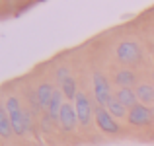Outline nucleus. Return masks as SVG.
Wrapping results in <instances>:
<instances>
[{"instance_id":"f257e3e1","label":"nucleus","mask_w":154,"mask_h":146,"mask_svg":"<svg viewBox=\"0 0 154 146\" xmlns=\"http://www.w3.org/2000/svg\"><path fill=\"white\" fill-rule=\"evenodd\" d=\"M6 111L10 115V123H12V131H14V136H26L29 132L26 123V111L22 107V101H20L18 96H8L6 97Z\"/></svg>"},{"instance_id":"f03ea898","label":"nucleus","mask_w":154,"mask_h":146,"mask_svg":"<svg viewBox=\"0 0 154 146\" xmlns=\"http://www.w3.org/2000/svg\"><path fill=\"white\" fill-rule=\"evenodd\" d=\"M74 109H76V115H78V125L82 129H90V125H92V121H96L94 119V105H92V101H90V97L86 96V92H82L80 90L78 94H76L74 97Z\"/></svg>"},{"instance_id":"7ed1b4c3","label":"nucleus","mask_w":154,"mask_h":146,"mask_svg":"<svg viewBox=\"0 0 154 146\" xmlns=\"http://www.w3.org/2000/svg\"><path fill=\"white\" fill-rule=\"evenodd\" d=\"M94 119H96L98 129L102 132H105V135H109V136L121 135V127H119V123H117V119L105 107H102V105H96L94 107Z\"/></svg>"},{"instance_id":"20e7f679","label":"nucleus","mask_w":154,"mask_h":146,"mask_svg":"<svg viewBox=\"0 0 154 146\" xmlns=\"http://www.w3.org/2000/svg\"><path fill=\"white\" fill-rule=\"evenodd\" d=\"M92 88H94V99L96 105H102V107H107L109 99H111V86H109V80L105 78L102 72H94L92 76Z\"/></svg>"},{"instance_id":"39448f33","label":"nucleus","mask_w":154,"mask_h":146,"mask_svg":"<svg viewBox=\"0 0 154 146\" xmlns=\"http://www.w3.org/2000/svg\"><path fill=\"white\" fill-rule=\"evenodd\" d=\"M115 55L119 59V62L127 64V66H133V64L140 62V59H143V51H140L139 43L135 41H121L117 45Z\"/></svg>"},{"instance_id":"423d86ee","label":"nucleus","mask_w":154,"mask_h":146,"mask_svg":"<svg viewBox=\"0 0 154 146\" xmlns=\"http://www.w3.org/2000/svg\"><path fill=\"white\" fill-rule=\"evenodd\" d=\"M127 123L131 127H148V125L154 123L152 119V113H150V107L148 105H135L133 109H129V115H127Z\"/></svg>"},{"instance_id":"0eeeda50","label":"nucleus","mask_w":154,"mask_h":146,"mask_svg":"<svg viewBox=\"0 0 154 146\" xmlns=\"http://www.w3.org/2000/svg\"><path fill=\"white\" fill-rule=\"evenodd\" d=\"M59 127L64 132H74L78 127V115L72 101H64L63 109H60V117H59Z\"/></svg>"},{"instance_id":"6e6552de","label":"nucleus","mask_w":154,"mask_h":146,"mask_svg":"<svg viewBox=\"0 0 154 146\" xmlns=\"http://www.w3.org/2000/svg\"><path fill=\"white\" fill-rule=\"evenodd\" d=\"M55 90H57V88H53L51 82H41L37 86V90H35V92H37V99H39V103H41L43 113L49 111V105H51V99H53Z\"/></svg>"},{"instance_id":"1a4fd4ad","label":"nucleus","mask_w":154,"mask_h":146,"mask_svg":"<svg viewBox=\"0 0 154 146\" xmlns=\"http://www.w3.org/2000/svg\"><path fill=\"white\" fill-rule=\"evenodd\" d=\"M113 80H115V84L119 88H133V86H137V74L129 66L119 68V70L115 72V76H113Z\"/></svg>"},{"instance_id":"9d476101","label":"nucleus","mask_w":154,"mask_h":146,"mask_svg":"<svg viewBox=\"0 0 154 146\" xmlns=\"http://www.w3.org/2000/svg\"><path fill=\"white\" fill-rule=\"evenodd\" d=\"M135 92H137V97L143 105H148V107H154V86L152 84H146V82H140L135 86Z\"/></svg>"},{"instance_id":"9b49d317","label":"nucleus","mask_w":154,"mask_h":146,"mask_svg":"<svg viewBox=\"0 0 154 146\" xmlns=\"http://www.w3.org/2000/svg\"><path fill=\"white\" fill-rule=\"evenodd\" d=\"M115 97H117V99H119L127 109H133L135 105H139V103H140L139 97H137L135 88H117Z\"/></svg>"},{"instance_id":"f8f14e48","label":"nucleus","mask_w":154,"mask_h":146,"mask_svg":"<svg viewBox=\"0 0 154 146\" xmlns=\"http://www.w3.org/2000/svg\"><path fill=\"white\" fill-rule=\"evenodd\" d=\"M63 105H64V96H63V92H60V88H57L55 94H53L49 111H47L53 123H59V117H60V109H63Z\"/></svg>"},{"instance_id":"ddd939ff","label":"nucleus","mask_w":154,"mask_h":146,"mask_svg":"<svg viewBox=\"0 0 154 146\" xmlns=\"http://www.w3.org/2000/svg\"><path fill=\"white\" fill-rule=\"evenodd\" d=\"M12 136H14V131H12L10 115H8V111H6V105L0 103V138L10 140Z\"/></svg>"},{"instance_id":"4468645a","label":"nucleus","mask_w":154,"mask_h":146,"mask_svg":"<svg viewBox=\"0 0 154 146\" xmlns=\"http://www.w3.org/2000/svg\"><path fill=\"white\" fill-rule=\"evenodd\" d=\"M105 109H107V111L111 113L115 119H127V115H129V109L125 107V105L121 103V101L117 99L115 96L109 99V103H107V107H105Z\"/></svg>"},{"instance_id":"2eb2a0df","label":"nucleus","mask_w":154,"mask_h":146,"mask_svg":"<svg viewBox=\"0 0 154 146\" xmlns=\"http://www.w3.org/2000/svg\"><path fill=\"white\" fill-rule=\"evenodd\" d=\"M60 86V92H63V96H64V99L66 101H74V97L76 94H78V86H76V80L72 78V76H68L66 80H64L63 84H59Z\"/></svg>"},{"instance_id":"dca6fc26","label":"nucleus","mask_w":154,"mask_h":146,"mask_svg":"<svg viewBox=\"0 0 154 146\" xmlns=\"http://www.w3.org/2000/svg\"><path fill=\"white\" fill-rule=\"evenodd\" d=\"M55 76H57V82L63 84L64 80L70 76V72H68V68H66V66H59V68H57V74H55Z\"/></svg>"}]
</instances>
